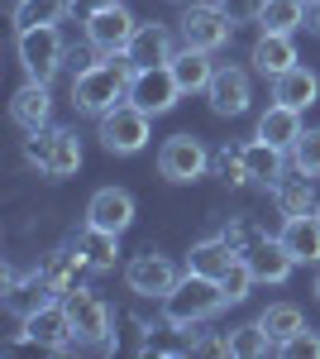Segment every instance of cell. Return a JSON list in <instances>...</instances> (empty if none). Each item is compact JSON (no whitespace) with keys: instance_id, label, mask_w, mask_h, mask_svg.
<instances>
[{"instance_id":"28","label":"cell","mask_w":320,"mask_h":359,"mask_svg":"<svg viewBox=\"0 0 320 359\" xmlns=\"http://www.w3.org/2000/svg\"><path fill=\"white\" fill-rule=\"evenodd\" d=\"M258 326H263V331L272 335V345L282 350V345H287L292 335L306 331V316H301V306H292V302H272L263 316H258Z\"/></svg>"},{"instance_id":"4","label":"cell","mask_w":320,"mask_h":359,"mask_svg":"<svg viewBox=\"0 0 320 359\" xmlns=\"http://www.w3.org/2000/svg\"><path fill=\"white\" fill-rule=\"evenodd\" d=\"M148 135H153V115L139 111L134 101H120L115 111H106L101 115V130H96L101 149H106V154H120V158L139 154V149L148 144Z\"/></svg>"},{"instance_id":"2","label":"cell","mask_w":320,"mask_h":359,"mask_svg":"<svg viewBox=\"0 0 320 359\" xmlns=\"http://www.w3.org/2000/svg\"><path fill=\"white\" fill-rule=\"evenodd\" d=\"M220 306H230V302H225V292H220L215 278L182 273V278H177V287L162 297V321H167L172 331H191V326L211 321Z\"/></svg>"},{"instance_id":"10","label":"cell","mask_w":320,"mask_h":359,"mask_svg":"<svg viewBox=\"0 0 320 359\" xmlns=\"http://www.w3.org/2000/svg\"><path fill=\"white\" fill-rule=\"evenodd\" d=\"M134 34H139V20H134L125 5H106V10H91V15H86V43L101 57L130 53Z\"/></svg>"},{"instance_id":"26","label":"cell","mask_w":320,"mask_h":359,"mask_svg":"<svg viewBox=\"0 0 320 359\" xmlns=\"http://www.w3.org/2000/svg\"><path fill=\"white\" fill-rule=\"evenodd\" d=\"M235 249L225 245V235H211V240H201V245H191V254H187V273H201V278H220L235 269Z\"/></svg>"},{"instance_id":"1","label":"cell","mask_w":320,"mask_h":359,"mask_svg":"<svg viewBox=\"0 0 320 359\" xmlns=\"http://www.w3.org/2000/svg\"><path fill=\"white\" fill-rule=\"evenodd\" d=\"M130 82H134V62L125 53L120 57H101V62H86L77 77H72V106L81 115H101L115 111L120 101H130Z\"/></svg>"},{"instance_id":"25","label":"cell","mask_w":320,"mask_h":359,"mask_svg":"<svg viewBox=\"0 0 320 359\" xmlns=\"http://www.w3.org/2000/svg\"><path fill=\"white\" fill-rule=\"evenodd\" d=\"M72 245H77L81 259L91 264V273H110L115 259H120V235H115V230H101V225H81Z\"/></svg>"},{"instance_id":"6","label":"cell","mask_w":320,"mask_h":359,"mask_svg":"<svg viewBox=\"0 0 320 359\" xmlns=\"http://www.w3.org/2000/svg\"><path fill=\"white\" fill-rule=\"evenodd\" d=\"M177 34L187 48H201V53H220L230 39H235V20L225 15L220 0H206V5H187L182 20H177Z\"/></svg>"},{"instance_id":"16","label":"cell","mask_w":320,"mask_h":359,"mask_svg":"<svg viewBox=\"0 0 320 359\" xmlns=\"http://www.w3.org/2000/svg\"><path fill=\"white\" fill-rule=\"evenodd\" d=\"M244 264L253 269V278H258V283H272V287H277V283H287V278H292V269H296V259L287 254L282 235H263L258 245L244 254Z\"/></svg>"},{"instance_id":"31","label":"cell","mask_w":320,"mask_h":359,"mask_svg":"<svg viewBox=\"0 0 320 359\" xmlns=\"http://www.w3.org/2000/svg\"><path fill=\"white\" fill-rule=\"evenodd\" d=\"M230 350L239 359H258V355H267V350H277V345H272V335H267L258 321H244V326L230 331Z\"/></svg>"},{"instance_id":"12","label":"cell","mask_w":320,"mask_h":359,"mask_svg":"<svg viewBox=\"0 0 320 359\" xmlns=\"http://www.w3.org/2000/svg\"><path fill=\"white\" fill-rule=\"evenodd\" d=\"M130 101L148 115H167L177 101H182V86L172 77V67H134V82H130Z\"/></svg>"},{"instance_id":"18","label":"cell","mask_w":320,"mask_h":359,"mask_svg":"<svg viewBox=\"0 0 320 359\" xmlns=\"http://www.w3.org/2000/svg\"><path fill=\"white\" fill-rule=\"evenodd\" d=\"M10 115H15V125L20 130H43L48 120H53V96H48V82H34L29 77L20 91H15V101H10Z\"/></svg>"},{"instance_id":"41","label":"cell","mask_w":320,"mask_h":359,"mask_svg":"<svg viewBox=\"0 0 320 359\" xmlns=\"http://www.w3.org/2000/svg\"><path fill=\"white\" fill-rule=\"evenodd\" d=\"M316 302H320V273H316Z\"/></svg>"},{"instance_id":"22","label":"cell","mask_w":320,"mask_h":359,"mask_svg":"<svg viewBox=\"0 0 320 359\" xmlns=\"http://www.w3.org/2000/svg\"><path fill=\"white\" fill-rule=\"evenodd\" d=\"M282 245L296 264H320V216H287L282 221Z\"/></svg>"},{"instance_id":"8","label":"cell","mask_w":320,"mask_h":359,"mask_svg":"<svg viewBox=\"0 0 320 359\" xmlns=\"http://www.w3.org/2000/svg\"><path fill=\"white\" fill-rule=\"evenodd\" d=\"M20 326H25V331L10 340V350H20V345H39V350H72V345H77V335H72V316H67V306H62V302H43L39 311H29Z\"/></svg>"},{"instance_id":"27","label":"cell","mask_w":320,"mask_h":359,"mask_svg":"<svg viewBox=\"0 0 320 359\" xmlns=\"http://www.w3.org/2000/svg\"><path fill=\"white\" fill-rule=\"evenodd\" d=\"M316 177H306V172H296V177H282L277 187H272V201H277V211L282 216H311L316 211V187H311Z\"/></svg>"},{"instance_id":"17","label":"cell","mask_w":320,"mask_h":359,"mask_svg":"<svg viewBox=\"0 0 320 359\" xmlns=\"http://www.w3.org/2000/svg\"><path fill=\"white\" fill-rule=\"evenodd\" d=\"M91 273V264L81 259V249H53L48 259H43V269H39V278H43V287L53 292V297H67L72 287H81V278Z\"/></svg>"},{"instance_id":"5","label":"cell","mask_w":320,"mask_h":359,"mask_svg":"<svg viewBox=\"0 0 320 359\" xmlns=\"http://www.w3.org/2000/svg\"><path fill=\"white\" fill-rule=\"evenodd\" d=\"M67 316H72V335L77 345H96V350H115V321H110V306L91 292V287H72L67 297Z\"/></svg>"},{"instance_id":"29","label":"cell","mask_w":320,"mask_h":359,"mask_svg":"<svg viewBox=\"0 0 320 359\" xmlns=\"http://www.w3.org/2000/svg\"><path fill=\"white\" fill-rule=\"evenodd\" d=\"M77 5L72 0H20L15 5V29H39V25H62Z\"/></svg>"},{"instance_id":"30","label":"cell","mask_w":320,"mask_h":359,"mask_svg":"<svg viewBox=\"0 0 320 359\" xmlns=\"http://www.w3.org/2000/svg\"><path fill=\"white\" fill-rule=\"evenodd\" d=\"M258 25L272 29V34H296V29H306V0H267Z\"/></svg>"},{"instance_id":"38","label":"cell","mask_w":320,"mask_h":359,"mask_svg":"<svg viewBox=\"0 0 320 359\" xmlns=\"http://www.w3.org/2000/svg\"><path fill=\"white\" fill-rule=\"evenodd\" d=\"M191 355H235L230 350V331L225 335H196L191 340Z\"/></svg>"},{"instance_id":"14","label":"cell","mask_w":320,"mask_h":359,"mask_svg":"<svg viewBox=\"0 0 320 359\" xmlns=\"http://www.w3.org/2000/svg\"><path fill=\"white\" fill-rule=\"evenodd\" d=\"M287 149H277V144H267V139H249V144H239V158H244V172H249V182L253 187H277L282 177H287V158H282Z\"/></svg>"},{"instance_id":"37","label":"cell","mask_w":320,"mask_h":359,"mask_svg":"<svg viewBox=\"0 0 320 359\" xmlns=\"http://www.w3.org/2000/svg\"><path fill=\"white\" fill-rule=\"evenodd\" d=\"M282 355H292V359H320V335L306 326L301 335H292V340L282 345Z\"/></svg>"},{"instance_id":"20","label":"cell","mask_w":320,"mask_h":359,"mask_svg":"<svg viewBox=\"0 0 320 359\" xmlns=\"http://www.w3.org/2000/svg\"><path fill=\"white\" fill-rule=\"evenodd\" d=\"M253 135L292 154V144L306 135V125H301V111H296V106H282V101H272V106L258 115V130H253Z\"/></svg>"},{"instance_id":"19","label":"cell","mask_w":320,"mask_h":359,"mask_svg":"<svg viewBox=\"0 0 320 359\" xmlns=\"http://www.w3.org/2000/svg\"><path fill=\"white\" fill-rule=\"evenodd\" d=\"M172 53H177L172 48V29L153 20V25H139V34H134L125 57H130L134 67H162V62H172Z\"/></svg>"},{"instance_id":"3","label":"cell","mask_w":320,"mask_h":359,"mask_svg":"<svg viewBox=\"0 0 320 359\" xmlns=\"http://www.w3.org/2000/svg\"><path fill=\"white\" fill-rule=\"evenodd\" d=\"M25 163L39 168L48 182H62V177H72L81 168V139L72 130H29L25 139Z\"/></svg>"},{"instance_id":"13","label":"cell","mask_w":320,"mask_h":359,"mask_svg":"<svg viewBox=\"0 0 320 359\" xmlns=\"http://www.w3.org/2000/svg\"><path fill=\"white\" fill-rule=\"evenodd\" d=\"M206 101H211L215 115H244V111H249V101H253V82H249V72L235 67V62L215 67L211 86H206Z\"/></svg>"},{"instance_id":"40","label":"cell","mask_w":320,"mask_h":359,"mask_svg":"<svg viewBox=\"0 0 320 359\" xmlns=\"http://www.w3.org/2000/svg\"><path fill=\"white\" fill-rule=\"evenodd\" d=\"M81 15H91V10H106V5H120V0H72Z\"/></svg>"},{"instance_id":"11","label":"cell","mask_w":320,"mask_h":359,"mask_svg":"<svg viewBox=\"0 0 320 359\" xmlns=\"http://www.w3.org/2000/svg\"><path fill=\"white\" fill-rule=\"evenodd\" d=\"M177 264L167 259V254H158V249H144V254H134L130 264H125V283H130L134 297H167L172 287H177Z\"/></svg>"},{"instance_id":"32","label":"cell","mask_w":320,"mask_h":359,"mask_svg":"<svg viewBox=\"0 0 320 359\" xmlns=\"http://www.w3.org/2000/svg\"><path fill=\"white\" fill-rule=\"evenodd\" d=\"M211 172L225 182V187H244V182H249V172H244L239 144H235V149H230V144H225V149H215V154H211Z\"/></svg>"},{"instance_id":"42","label":"cell","mask_w":320,"mask_h":359,"mask_svg":"<svg viewBox=\"0 0 320 359\" xmlns=\"http://www.w3.org/2000/svg\"><path fill=\"white\" fill-rule=\"evenodd\" d=\"M316 216H320V201H316Z\"/></svg>"},{"instance_id":"9","label":"cell","mask_w":320,"mask_h":359,"mask_svg":"<svg viewBox=\"0 0 320 359\" xmlns=\"http://www.w3.org/2000/svg\"><path fill=\"white\" fill-rule=\"evenodd\" d=\"M206 172H211V149H206L196 135H172L158 149V177L162 182L187 187V182H201Z\"/></svg>"},{"instance_id":"24","label":"cell","mask_w":320,"mask_h":359,"mask_svg":"<svg viewBox=\"0 0 320 359\" xmlns=\"http://www.w3.org/2000/svg\"><path fill=\"white\" fill-rule=\"evenodd\" d=\"M320 96V77L311 67H287L282 77H272V101H282V106H296V111H306V106H316Z\"/></svg>"},{"instance_id":"39","label":"cell","mask_w":320,"mask_h":359,"mask_svg":"<svg viewBox=\"0 0 320 359\" xmlns=\"http://www.w3.org/2000/svg\"><path fill=\"white\" fill-rule=\"evenodd\" d=\"M306 29L320 39V0H306Z\"/></svg>"},{"instance_id":"36","label":"cell","mask_w":320,"mask_h":359,"mask_svg":"<svg viewBox=\"0 0 320 359\" xmlns=\"http://www.w3.org/2000/svg\"><path fill=\"white\" fill-rule=\"evenodd\" d=\"M220 5H225V15H230L235 25H258L267 0H220Z\"/></svg>"},{"instance_id":"21","label":"cell","mask_w":320,"mask_h":359,"mask_svg":"<svg viewBox=\"0 0 320 359\" xmlns=\"http://www.w3.org/2000/svg\"><path fill=\"white\" fill-rule=\"evenodd\" d=\"M249 62H253L263 77H282L287 67H296L292 34H272V29H263V34H258V43H253V53H249Z\"/></svg>"},{"instance_id":"35","label":"cell","mask_w":320,"mask_h":359,"mask_svg":"<svg viewBox=\"0 0 320 359\" xmlns=\"http://www.w3.org/2000/svg\"><path fill=\"white\" fill-rule=\"evenodd\" d=\"M253 283H258V278H253V269H249L244 259H235V269L220 278V292H225V302H244Z\"/></svg>"},{"instance_id":"7","label":"cell","mask_w":320,"mask_h":359,"mask_svg":"<svg viewBox=\"0 0 320 359\" xmlns=\"http://www.w3.org/2000/svg\"><path fill=\"white\" fill-rule=\"evenodd\" d=\"M20 62H25V77H34V82H53L57 67L67 62L62 29H57V25L20 29Z\"/></svg>"},{"instance_id":"33","label":"cell","mask_w":320,"mask_h":359,"mask_svg":"<svg viewBox=\"0 0 320 359\" xmlns=\"http://www.w3.org/2000/svg\"><path fill=\"white\" fill-rule=\"evenodd\" d=\"M220 235H225V245H230V249H235V254H239V259H244V254H249V249L258 245V240H263L267 230H263V225H258V221H249V216H239V221L220 225Z\"/></svg>"},{"instance_id":"34","label":"cell","mask_w":320,"mask_h":359,"mask_svg":"<svg viewBox=\"0 0 320 359\" xmlns=\"http://www.w3.org/2000/svg\"><path fill=\"white\" fill-rule=\"evenodd\" d=\"M292 168L306 172V177H320V130H306L292 144Z\"/></svg>"},{"instance_id":"15","label":"cell","mask_w":320,"mask_h":359,"mask_svg":"<svg viewBox=\"0 0 320 359\" xmlns=\"http://www.w3.org/2000/svg\"><path fill=\"white\" fill-rule=\"evenodd\" d=\"M86 225H101V230L125 235L134 225V196L125 187H101V192L86 201Z\"/></svg>"},{"instance_id":"23","label":"cell","mask_w":320,"mask_h":359,"mask_svg":"<svg viewBox=\"0 0 320 359\" xmlns=\"http://www.w3.org/2000/svg\"><path fill=\"white\" fill-rule=\"evenodd\" d=\"M172 77H177V86H182V96H196V91H206L211 86V77H215V62H211V53H201V48H177L172 53Z\"/></svg>"}]
</instances>
